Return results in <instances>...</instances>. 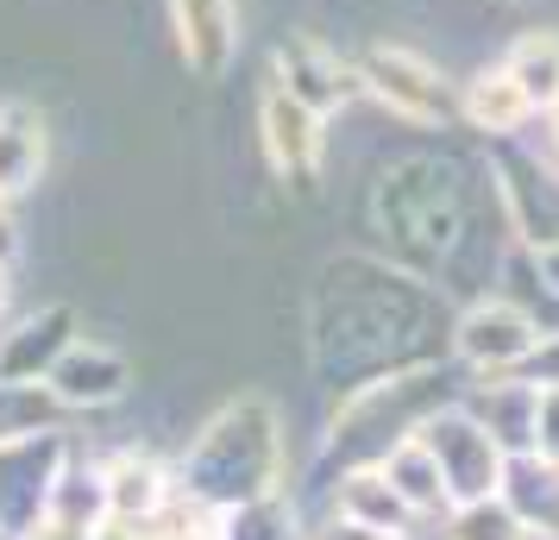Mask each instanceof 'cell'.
I'll list each match as a JSON object with an SVG mask.
<instances>
[{"instance_id":"cell-11","label":"cell","mask_w":559,"mask_h":540,"mask_svg":"<svg viewBox=\"0 0 559 540\" xmlns=\"http://www.w3.org/2000/svg\"><path fill=\"white\" fill-rule=\"evenodd\" d=\"M170 7V32H177L182 63L202 82H221L239 57V0H164Z\"/></svg>"},{"instance_id":"cell-7","label":"cell","mask_w":559,"mask_h":540,"mask_svg":"<svg viewBox=\"0 0 559 540\" xmlns=\"http://www.w3.org/2000/svg\"><path fill=\"white\" fill-rule=\"evenodd\" d=\"M258 152H264V164H271L277 182H296V189L321 182L328 152H333L328 113L296 101L283 82H264V95H258Z\"/></svg>"},{"instance_id":"cell-15","label":"cell","mask_w":559,"mask_h":540,"mask_svg":"<svg viewBox=\"0 0 559 540\" xmlns=\"http://www.w3.org/2000/svg\"><path fill=\"white\" fill-rule=\"evenodd\" d=\"M102 490H107V515H120V521H157V515L177 503V471L157 459V453H114L102 465Z\"/></svg>"},{"instance_id":"cell-25","label":"cell","mask_w":559,"mask_h":540,"mask_svg":"<svg viewBox=\"0 0 559 540\" xmlns=\"http://www.w3.org/2000/svg\"><path fill=\"white\" fill-rule=\"evenodd\" d=\"M308 540H415V535H390V528H365V521H346V515H328Z\"/></svg>"},{"instance_id":"cell-12","label":"cell","mask_w":559,"mask_h":540,"mask_svg":"<svg viewBox=\"0 0 559 540\" xmlns=\"http://www.w3.org/2000/svg\"><path fill=\"white\" fill-rule=\"evenodd\" d=\"M70 339H76V314L63 302L20 314L13 327H0V377L7 384H45L51 364L70 352Z\"/></svg>"},{"instance_id":"cell-8","label":"cell","mask_w":559,"mask_h":540,"mask_svg":"<svg viewBox=\"0 0 559 540\" xmlns=\"http://www.w3.org/2000/svg\"><path fill=\"white\" fill-rule=\"evenodd\" d=\"M421 440H428V453L440 459V478H447V490H453V509H459V503H478V496H497V490H503L509 453L497 446V434H490L465 403L433 409L428 421H421Z\"/></svg>"},{"instance_id":"cell-9","label":"cell","mask_w":559,"mask_h":540,"mask_svg":"<svg viewBox=\"0 0 559 540\" xmlns=\"http://www.w3.org/2000/svg\"><path fill=\"white\" fill-rule=\"evenodd\" d=\"M271 82H283L296 101L321 107V113H340V107L365 101V88H358V63L346 51H333L328 38H314V32H289L277 51H271Z\"/></svg>"},{"instance_id":"cell-14","label":"cell","mask_w":559,"mask_h":540,"mask_svg":"<svg viewBox=\"0 0 559 540\" xmlns=\"http://www.w3.org/2000/svg\"><path fill=\"white\" fill-rule=\"evenodd\" d=\"M51 164V127L26 101H0V207L26 202Z\"/></svg>"},{"instance_id":"cell-19","label":"cell","mask_w":559,"mask_h":540,"mask_svg":"<svg viewBox=\"0 0 559 540\" xmlns=\"http://www.w3.org/2000/svg\"><path fill=\"white\" fill-rule=\"evenodd\" d=\"M378 465H383V478L396 484V496L415 509V521H421V528H440V521L453 515V490H447V478H440V459L428 453V440H421V434L396 440V446H390Z\"/></svg>"},{"instance_id":"cell-17","label":"cell","mask_w":559,"mask_h":540,"mask_svg":"<svg viewBox=\"0 0 559 540\" xmlns=\"http://www.w3.org/2000/svg\"><path fill=\"white\" fill-rule=\"evenodd\" d=\"M328 515H346V521H365V528H390V535H421L415 509L396 496V484L383 478V465H340Z\"/></svg>"},{"instance_id":"cell-21","label":"cell","mask_w":559,"mask_h":540,"mask_svg":"<svg viewBox=\"0 0 559 540\" xmlns=\"http://www.w3.org/2000/svg\"><path fill=\"white\" fill-rule=\"evenodd\" d=\"M214 528H221V540H308L302 535V515H296V503H289L283 490L221 509V515H214Z\"/></svg>"},{"instance_id":"cell-13","label":"cell","mask_w":559,"mask_h":540,"mask_svg":"<svg viewBox=\"0 0 559 540\" xmlns=\"http://www.w3.org/2000/svg\"><path fill=\"white\" fill-rule=\"evenodd\" d=\"M459 120L472 132H484L490 145H509V139H522L540 113L528 107L522 82L509 76L503 63H484V70H472V76L459 82Z\"/></svg>"},{"instance_id":"cell-28","label":"cell","mask_w":559,"mask_h":540,"mask_svg":"<svg viewBox=\"0 0 559 540\" xmlns=\"http://www.w3.org/2000/svg\"><path fill=\"white\" fill-rule=\"evenodd\" d=\"M540 120H547V139H540V152L559 164V107H554V113H540Z\"/></svg>"},{"instance_id":"cell-26","label":"cell","mask_w":559,"mask_h":540,"mask_svg":"<svg viewBox=\"0 0 559 540\" xmlns=\"http://www.w3.org/2000/svg\"><path fill=\"white\" fill-rule=\"evenodd\" d=\"M522 252H528V245H522ZM528 264H534V277H540V284H547V289L559 296V245H534Z\"/></svg>"},{"instance_id":"cell-3","label":"cell","mask_w":559,"mask_h":540,"mask_svg":"<svg viewBox=\"0 0 559 540\" xmlns=\"http://www.w3.org/2000/svg\"><path fill=\"white\" fill-rule=\"evenodd\" d=\"M371 220H378L383 245L396 252L403 271H433L465 245V227H472V195H465V177H459L453 157H396L383 164L378 189H371Z\"/></svg>"},{"instance_id":"cell-27","label":"cell","mask_w":559,"mask_h":540,"mask_svg":"<svg viewBox=\"0 0 559 540\" xmlns=\"http://www.w3.org/2000/svg\"><path fill=\"white\" fill-rule=\"evenodd\" d=\"M7 309H13V264L0 257V327H7Z\"/></svg>"},{"instance_id":"cell-23","label":"cell","mask_w":559,"mask_h":540,"mask_svg":"<svg viewBox=\"0 0 559 540\" xmlns=\"http://www.w3.org/2000/svg\"><path fill=\"white\" fill-rule=\"evenodd\" d=\"M440 540H528V528L515 521L503 496H478V503H459L440 521Z\"/></svg>"},{"instance_id":"cell-6","label":"cell","mask_w":559,"mask_h":540,"mask_svg":"<svg viewBox=\"0 0 559 540\" xmlns=\"http://www.w3.org/2000/svg\"><path fill=\"white\" fill-rule=\"evenodd\" d=\"M76 459L63 428L0 440V540H32L57 503V484Z\"/></svg>"},{"instance_id":"cell-10","label":"cell","mask_w":559,"mask_h":540,"mask_svg":"<svg viewBox=\"0 0 559 540\" xmlns=\"http://www.w3.org/2000/svg\"><path fill=\"white\" fill-rule=\"evenodd\" d=\"M63 409H114V403H127L132 396V359L127 352H114L107 339H70V352L51 364V377H45Z\"/></svg>"},{"instance_id":"cell-24","label":"cell","mask_w":559,"mask_h":540,"mask_svg":"<svg viewBox=\"0 0 559 540\" xmlns=\"http://www.w3.org/2000/svg\"><path fill=\"white\" fill-rule=\"evenodd\" d=\"M534 453L559 459V384H540V403H534Z\"/></svg>"},{"instance_id":"cell-2","label":"cell","mask_w":559,"mask_h":540,"mask_svg":"<svg viewBox=\"0 0 559 540\" xmlns=\"http://www.w3.org/2000/svg\"><path fill=\"white\" fill-rule=\"evenodd\" d=\"M283 490V421L264 396H239L221 415H207L177 465V496L195 509H233Z\"/></svg>"},{"instance_id":"cell-1","label":"cell","mask_w":559,"mask_h":540,"mask_svg":"<svg viewBox=\"0 0 559 540\" xmlns=\"http://www.w3.org/2000/svg\"><path fill=\"white\" fill-rule=\"evenodd\" d=\"M415 334L453 339V314L433 302V289L415 271L371 264V257H346L328 271L321 321H314V359L333 377H346L340 389L371 384L383 371L433 364V339Z\"/></svg>"},{"instance_id":"cell-5","label":"cell","mask_w":559,"mask_h":540,"mask_svg":"<svg viewBox=\"0 0 559 540\" xmlns=\"http://www.w3.org/2000/svg\"><path fill=\"white\" fill-rule=\"evenodd\" d=\"M540 339H547L540 321H534L509 289H484V296H472V302L453 314L447 352H453V364L472 371V377H515V371L534 364Z\"/></svg>"},{"instance_id":"cell-18","label":"cell","mask_w":559,"mask_h":540,"mask_svg":"<svg viewBox=\"0 0 559 540\" xmlns=\"http://www.w3.org/2000/svg\"><path fill=\"white\" fill-rule=\"evenodd\" d=\"M497 496L515 509V521L534 540H559V459H547V453H509Z\"/></svg>"},{"instance_id":"cell-16","label":"cell","mask_w":559,"mask_h":540,"mask_svg":"<svg viewBox=\"0 0 559 540\" xmlns=\"http://www.w3.org/2000/svg\"><path fill=\"white\" fill-rule=\"evenodd\" d=\"M459 403L497 434L503 453H534V403H540V384H534L528 371H515V377H478V384L459 389Z\"/></svg>"},{"instance_id":"cell-22","label":"cell","mask_w":559,"mask_h":540,"mask_svg":"<svg viewBox=\"0 0 559 540\" xmlns=\"http://www.w3.org/2000/svg\"><path fill=\"white\" fill-rule=\"evenodd\" d=\"M57 415H63V403L45 384H7L0 377V440L45 434V428H57Z\"/></svg>"},{"instance_id":"cell-4","label":"cell","mask_w":559,"mask_h":540,"mask_svg":"<svg viewBox=\"0 0 559 540\" xmlns=\"http://www.w3.org/2000/svg\"><path fill=\"white\" fill-rule=\"evenodd\" d=\"M358 63V88L365 101H378L396 127L408 132H433L459 120V82L433 63L428 51H415L403 38H378L353 57Z\"/></svg>"},{"instance_id":"cell-20","label":"cell","mask_w":559,"mask_h":540,"mask_svg":"<svg viewBox=\"0 0 559 540\" xmlns=\"http://www.w3.org/2000/svg\"><path fill=\"white\" fill-rule=\"evenodd\" d=\"M497 63L522 82V95H528L534 113H554L559 107V32H522Z\"/></svg>"}]
</instances>
